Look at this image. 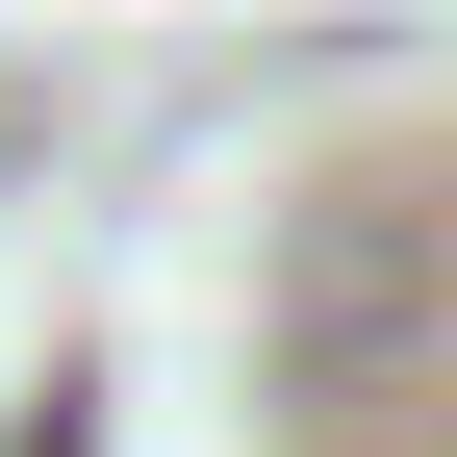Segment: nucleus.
I'll return each instance as SVG.
<instances>
[{
  "label": "nucleus",
  "mask_w": 457,
  "mask_h": 457,
  "mask_svg": "<svg viewBox=\"0 0 457 457\" xmlns=\"http://www.w3.org/2000/svg\"><path fill=\"white\" fill-rule=\"evenodd\" d=\"M26 457H102V432H77V407H51V432H26Z\"/></svg>",
  "instance_id": "f257e3e1"
}]
</instances>
